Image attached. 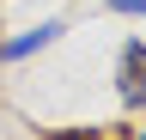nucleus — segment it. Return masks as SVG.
Instances as JSON below:
<instances>
[{
    "mask_svg": "<svg viewBox=\"0 0 146 140\" xmlns=\"http://www.w3.org/2000/svg\"><path fill=\"white\" fill-rule=\"evenodd\" d=\"M140 140H146V134H140Z\"/></svg>",
    "mask_w": 146,
    "mask_h": 140,
    "instance_id": "obj_4",
    "label": "nucleus"
},
{
    "mask_svg": "<svg viewBox=\"0 0 146 140\" xmlns=\"http://www.w3.org/2000/svg\"><path fill=\"white\" fill-rule=\"evenodd\" d=\"M55 37H61V25H36V31H25V37H12V43H0V55H6V61H25V55H36V49H49Z\"/></svg>",
    "mask_w": 146,
    "mask_h": 140,
    "instance_id": "obj_2",
    "label": "nucleus"
},
{
    "mask_svg": "<svg viewBox=\"0 0 146 140\" xmlns=\"http://www.w3.org/2000/svg\"><path fill=\"white\" fill-rule=\"evenodd\" d=\"M116 92L134 104V110H146V43L128 37L122 55H116Z\"/></svg>",
    "mask_w": 146,
    "mask_h": 140,
    "instance_id": "obj_1",
    "label": "nucleus"
},
{
    "mask_svg": "<svg viewBox=\"0 0 146 140\" xmlns=\"http://www.w3.org/2000/svg\"><path fill=\"white\" fill-rule=\"evenodd\" d=\"M116 12H146V0H110Z\"/></svg>",
    "mask_w": 146,
    "mask_h": 140,
    "instance_id": "obj_3",
    "label": "nucleus"
}]
</instances>
